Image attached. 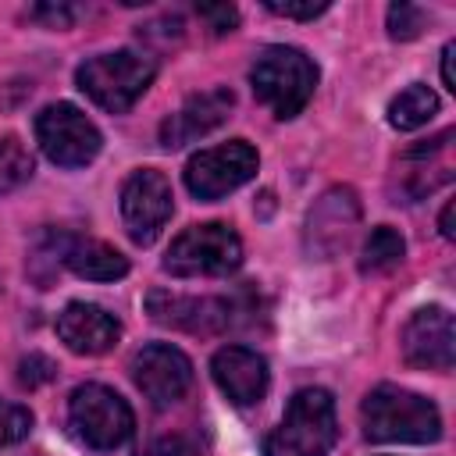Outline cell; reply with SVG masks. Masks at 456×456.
<instances>
[{"instance_id":"cell-1","label":"cell","mask_w":456,"mask_h":456,"mask_svg":"<svg viewBox=\"0 0 456 456\" xmlns=\"http://www.w3.org/2000/svg\"><path fill=\"white\" fill-rule=\"evenodd\" d=\"M363 435L370 442H399V445H428L442 438V413L431 399L399 388L378 385L367 392L360 406Z\"/></svg>"},{"instance_id":"cell-2","label":"cell","mask_w":456,"mask_h":456,"mask_svg":"<svg viewBox=\"0 0 456 456\" xmlns=\"http://www.w3.org/2000/svg\"><path fill=\"white\" fill-rule=\"evenodd\" d=\"M338 438L335 399L324 388H299L281 424L264 438V456H328Z\"/></svg>"},{"instance_id":"cell-3","label":"cell","mask_w":456,"mask_h":456,"mask_svg":"<svg viewBox=\"0 0 456 456\" xmlns=\"http://www.w3.org/2000/svg\"><path fill=\"white\" fill-rule=\"evenodd\" d=\"M249 86L274 118L289 121L310 103L317 89V64L296 46H267L249 68Z\"/></svg>"},{"instance_id":"cell-4","label":"cell","mask_w":456,"mask_h":456,"mask_svg":"<svg viewBox=\"0 0 456 456\" xmlns=\"http://www.w3.org/2000/svg\"><path fill=\"white\" fill-rule=\"evenodd\" d=\"M153 75H157V68H153V61L146 53L114 50V53H96L86 64H78L75 82L107 114H125L150 89Z\"/></svg>"},{"instance_id":"cell-5","label":"cell","mask_w":456,"mask_h":456,"mask_svg":"<svg viewBox=\"0 0 456 456\" xmlns=\"http://www.w3.org/2000/svg\"><path fill=\"white\" fill-rule=\"evenodd\" d=\"M68 424L78 442H86L96 452H110L132 438L135 417L132 406L107 385H78L68 403Z\"/></svg>"},{"instance_id":"cell-6","label":"cell","mask_w":456,"mask_h":456,"mask_svg":"<svg viewBox=\"0 0 456 456\" xmlns=\"http://www.w3.org/2000/svg\"><path fill=\"white\" fill-rule=\"evenodd\" d=\"M239 264H242V242L221 221L185 228L164 256V271L175 278H217L235 271Z\"/></svg>"},{"instance_id":"cell-7","label":"cell","mask_w":456,"mask_h":456,"mask_svg":"<svg viewBox=\"0 0 456 456\" xmlns=\"http://www.w3.org/2000/svg\"><path fill=\"white\" fill-rule=\"evenodd\" d=\"M36 142L57 167H86L96 160L103 135L75 103H46L36 114Z\"/></svg>"},{"instance_id":"cell-8","label":"cell","mask_w":456,"mask_h":456,"mask_svg":"<svg viewBox=\"0 0 456 456\" xmlns=\"http://www.w3.org/2000/svg\"><path fill=\"white\" fill-rule=\"evenodd\" d=\"M256 164H260V157L246 139H232L224 146L200 150L185 164V189L207 203L221 200L228 192H235L239 185H246L256 175Z\"/></svg>"},{"instance_id":"cell-9","label":"cell","mask_w":456,"mask_h":456,"mask_svg":"<svg viewBox=\"0 0 456 456\" xmlns=\"http://www.w3.org/2000/svg\"><path fill=\"white\" fill-rule=\"evenodd\" d=\"M171 210H175L171 182L160 171L139 167L125 178V185H121V217H125V228H128L132 242L150 246L164 232V224L171 221Z\"/></svg>"},{"instance_id":"cell-10","label":"cell","mask_w":456,"mask_h":456,"mask_svg":"<svg viewBox=\"0 0 456 456\" xmlns=\"http://www.w3.org/2000/svg\"><path fill=\"white\" fill-rule=\"evenodd\" d=\"M403 360L410 367H424V370H452L456 360V328H452V314L445 306H420L410 314V321L403 324Z\"/></svg>"},{"instance_id":"cell-11","label":"cell","mask_w":456,"mask_h":456,"mask_svg":"<svg viewBox=\"0 0 456 456\" xmlns=\"http://www.w3.org/2000/svg\"><path fill=\"white\" fill-rule=\"evenodd\" d=\"M132 378L153 406H175L192 385V360L171 342H153L135 353Z\"/></svg>"},{"instance_id":"cell-12","label":"cell","mask_w":456,"mask_h":456,"mask_svg":"<svg viewBox=\"0 0 456 456\" xmlns=\"http://www.w3.org/2000/svg\"><path fill=\"white\" fill-rule=\"evenodd\" d=\"M360 221V203L356 192L346 185L328 189L306 214V249L317 253L321 260L335 256L338 249H346V242L353 239V228Z\"/></svg>"},{"instance_id":"cell-13","label":"cell","mask_w":456,"mask_h":456,"mask_svg":"<svg viewBox=\"0 0 456 456\" xmlns=\"http://www.w3.org/2000/svg\"><path fill=\"white\" fill-rule=\"evenodd\" d=\"M232 107H235V93L224 89V86H214V89H203V93L189 96L175 114L164 118V125H160V146L164 150H178L185 142L203 139L207 132H214L228 118Z\"/></svg>"},{"instance_id":"cell-14","label":"cell","mask_w":456,"mask_h":456,"mask_svg":"<svg viewBox=\"0 0 456 456\" xmlns=\"http://www.w3.org/2000/svg\"><path fill=\"white\" fill-rule=\"evenodd\" d=\"M146 310L157 324H171L192 335H214L221 328H228L232 321V303L228 299H214V296H175L164 289H153L146 296Z\"/></svg>"},{"instance_id":"cell-15","label":"cell","mask_w":456,"mask_h":456,"mask_svg":"<svg viewBox=\"0 0 456 456\" xmlns=\"http://www.w3.org/2000/svg\"><path fill=\"white\" fill-rule=\"evenodd\" d=\"M210 374L217 381V388L235 403V406H253L267 395L271 385V370L267 360L249 349V346H224L214 353L210 360Z\"/></svg>"},{"instance_id":"cell-16","label":"cell","mask_w":456,"mask_h":456,"mask_svg":"<svg viewBox=\"0 0 456 456\" xmlns=\"http://www.w3.org/2000/svg\"><path fill=\"white\" fill-rule=\"evenodd\" d=\"M57 335L61 342L78 356H100L118 346L121 324L114 314H107L96 303H68L57 314Z\"/></svg>"},{"instance_id":"cell-17","label":"cell","mask_w":456,"mask_h":456,"mask_svg":"<svg viewBox=\"0 0 456 456\" xmlns=\"http://www.w3.org/2000/svg\"><path fill=\"white\" fill-rule=\"evenodd\" d=\"M61 264L86 281H118L128 274V256L100 239H64Z\"/></svg>"},{"instance_id":"cell-18","label":"cell","mask_w":456,"mask_h":456,"mask_svg":"<svg viewBox=\"0 0 456 456\" xmlns=\"http://www.w3.org/2000/svg\"><path fill=\"white\" fill-rule=\"evenodd\" d=\"M435 110H438V96L424 82H413L388 103V125L399 132H413V128L428 125L435 118Z\"/></svg>"},{"instance_id":"cell-19","label":"cell","mask_w":456,"mask_h":456,"mask_svg":"<svg viewBox=\"0 0 456 456\" xmlns=\"http://www.w3.org/2000/svg\"><path fill=\"white\" fill-rule=\"evenodd\" d=\"M406 253V242L403 235L392 228V224H378L367 242H363V253H360V271L363 274H381V271H392Z\"/></svg>"},{"instance_id":"cell-20","label":"cell","mask_w":456,"mask_h":456,"mask_svg":"<svg viewBox=\"0 0 456 456\" xmlns=\"http://www.w3.org/2000/svg\"><path fill=\"white\" fill-rule=\"evenodd\" d=\"M28 178H32V153L18 135H4L0 139V196L18 189Z\"/></svg>"},{"instance_id":"cell-21","label":"cell","mask_w":456,"mask_h":456,"mask_svg":"<svg viewBox=\"0 0 456 456\" xmlns=\"http://www.w3.org/2000/svg\"><path fill=\"white\" fill-rule=\"evenodd\" d=\"M32 431V410L11 399H0V449L25 442Z\"/></svg>"},{"instance_id":"cell-22","label":"cell","mask_w":456,"mask_h":456,"mask_svg":"<svg viewBox=\"0 0 456 456\" xmlns=\"http://www.w3.org/2000/svg\"><path fill=\"white\" fill-rule=\"evenodd\" d=\"M424 28V11L413 4H392L388 7V36L392 39H413Z\"/></svg>"},{"instance_id":"cell-23","label":"cell","mask_w":456,"mask_h":456,"mask_svg":"<svg viewBox=\"0 0 456 456\" xmlns=\"http://www.w3.org/2000/svg\"><path fill=\"white\" fill-rule=\"evenodd\" d=\"M264 7L274 11V14H281V18H303V21L328 11L324 0H264Z\"/></svg>"},{"instance_id":"cell-24","label":"cell","mask_w":456,"mask_h":456,"mask_svg":"<svg viewBox=\"0 0 456 456\" xmlns=\"http://www.w3.org/2000/svg\"><path fill=\"white\" fill-rule=\"evenodd\" d=\"M53 360H46L43 353H32V356H25L21 363H18V381L21 385H28V388H36V385H43V381H50L53 378Z\"/></svg>"},{"instance_id":"cell-25","label":"cell","mask_w":456,"mask_h":456,"mask_svg":"<svg viewBox=\"0 0 456 456\" xmlns=\"http://www.w3.org/2000/svg\"><path fill=\"white\" fill-rule=\"evenodd\" d=\"M200 18L221 36V32H232V28H235L239 11H235L232 4H203V7H200Z\"/></svg>"},{"instance_id":"cell-26","label":"cell","mask_w":456,"mask_h":456,"mask_svg":"<svg viewBox=\"0 0 456 456\" xmlns=\"http://www.w3.org/2000/svg\"><path fill=\"white\" fill-rule=\"evenodd\" d=\"M28 18L43 21L46 28H68V25L75 21V11H71L68 4H39V7L28 11Z\"/></svg>"},{"instance_id":"cell-27","label":"cell","mask_w":456,"mask_h":456,"mask_svg":"<svg viewBox=\"0 0 456 456\" xmlns=\"http://www.w3.org/2000/svg\"><path fill=\"white\" fill-rule=\"evenodd\" d=\"M139 456H192V445L185 438H178V435H164V438L150 442Z\"/></svg>"},{"instance_id":"cell-28","label":"cell","mask_w":456,"mask_h":456,"mask_svg":"<svg viewBox=\"0 0 456 456\" xmlns=\"http://www.w3.org/2000/svg\"><path fill=\"white\" fill-rule=\"evenodd\" d=\"M452 53H456V43H445V50H442V82H445V89H452V93H456V78H452Z\"/></svg>"},{"instance_id":"cell-29","label":"cell","mask_w":456,"mask_h":456,"mask_svg":"<svg viewBox=\"0 0 456 456\" xmlns=\"http://www.w3.org/2000/svg\"><path fill=\"white\" fill-rule=\"evenodd\" d=\"M452 210H456V203L449 200V203L442 207V217H438V228H442V235H445V239H452V235H456V232H452Z\"/></svg>"}]
</instances>
